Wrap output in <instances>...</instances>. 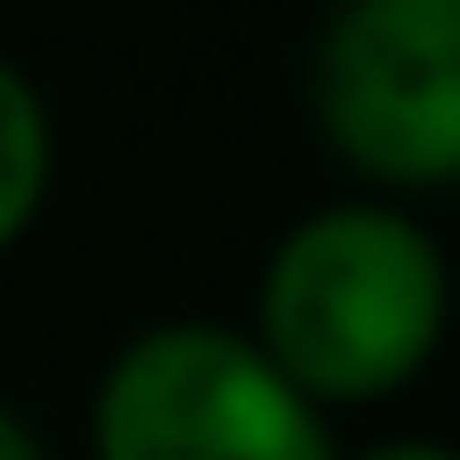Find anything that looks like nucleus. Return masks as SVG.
<instances>
[{"label":"nucleus","mask_w":460,"mask_h":460,"mask_svg":"<svg viewBox=\"0 0 460 460\" xmlns=\"http://www.w3.org/2000/svg\"><path fill=\"white\" fill-rule=\"evenodd\" d=\"M452 315V273L427 222L401 205H324L273 247L256 290V332L298 401H384L435 358Z\"/></svg>","instance_id":"1"},{"label":"nucleus","mask_w":460,"mask_h":460,"mask_svg":"<svg viewBox=\"0 0 460 460\" xmlns=\"http://www.w3.org/2000/svg\"><path fill=\"white\" fill-rule=\"evenodd\" d=\"M94 460H341L315 401L264 367L247 332L154 324L94 393Z\"/></svg>","instance_id":"2"},{"label":"nucleus","mask_w":460,"mask_h":460,"mask_svg":"<svg viewBox=\"0 0 460 460\" xmlns=\"http://www.w3.org/2000/svg\"><path fill=\"white\" fill-rule=\"evenodd\" d=\"M315 128L358 180H460V0H341L315 43Z\"/></svg>","instance_id":"3"},{"label":"nucleus","mask_w":460,"mask_h":460,"mask_svg":"<svg viewBox=\"0 0 460 460\" xmlns=\"http://www.w3.org/2000/svg\"><path fill=\"white\" fill-rule=\"evenodd\" d=\"M51 188V119H43V94L0 60V247L34 222Z\"/></svg>","instance_id":"4"},{"label":"nucleus","mask_w":460,"mask_h":460,"mask_svg":"<svg viewBox=\"0 0 460 460\" xmlns=\"http://www.w3.org/2000/svg\"><path fill=\"white\" fill-rule=\"evenodd\" d=\"M0 460H51L43 444H34V427H26L17 410H0Z\"/></svg>","instance_id":"5"},{"label":"nucleus","mask_w":460,"mask_h":460,"mask_svg":"<svg viewBox=\"0 0 460 460\" xmlns=\"http://www.w3.org/2000/svg\"><path fill=\"white\" fill-rule=\"evenodd\" d=\"M358 460H460L452 444H376V452H358Z\"/></svg>","instance_id":"6"}]
</instances>
